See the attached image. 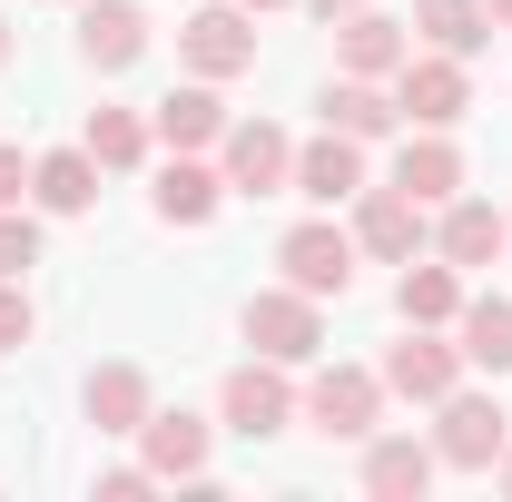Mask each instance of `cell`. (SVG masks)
I'll use <instances>...</instances> for the list:
<instances>
[{"label":"cell","mask_w":512,"mask_h":502,"mask_svg":"<svg viewBox=\"0 0 512 502\" xmlns=\"http://www.w3.org/2000/svg\"><path fill=\"white\" fill-rule=\"evenodd\" d=\"M247 10H286V0H247Z\"/></svg>","instance_id":"cell-35"},{"label":"cell","mask_w":512,"mask_h":502,"mask_svg":"<svg viewBox=\"0 0 512 502\" xmlns=\"http://www.w3.org/2000/svg\"><path fill=\"white\" fill-rule=\"evenodd\" d=\"M178 60H188V79H247L256 69V10L247 0L188 10V20H178Z\"/></svg>","instance_id":"cell-5"},{"label":"cell","mask_w":512,"mask_h":502,"mask_svg":"<svg viewBox=\"0 0 512 502\" xmlns=\"http://www.w3.org/2000/svg\"><path fill=\"white\" fill-rule=\"evenodd\" d=\"M394 109L414 128H453L463 109H473V69L453 60V50H414V60L394 69Z\"/></svg>","instance_id":"cell-9"},{"label":"cell","mask_w":512,"mask_h":502,"mask_svg":"<svg viewBox=\"0 0 512 502\" xmlns=\"http://www.w3.org/2000/svg\"><path fill=\"white\" fill-rule=\"evenodd\" d=\"M79 404H89V424H99V434H128V443H138V424L158 414V384H148V365H128V355H109V365H89V384H79Z\"/></svg>","instance_id":"cell-15"},{"label":"cell","mask_w":512,"mask_h":502,"mask_svg":"<svg viewBox=\"0 0 512 502\" xmlns=\"http://www.w3.org/2000/svg\"><path fill=\"white\" fill-rule=\"evenodd\" d=\"M0 207H30V158L0 138Z\"/></svg>","instance_id":"cell-30"},{"label":"cell","mask_w":512,"mask_h":502,"mask_svg":"<svg viewBox=\"0 0 512 502\" xmlns=\"http://www.w3.org/2000/svg\"><path fill=\"white\" fill-rule=\"evenodd\" d=\"M217 168H227V197H276L286 178H296V138H286L276 119H227Z\"/></svg>","instance_id":"cell-8"},{"label":"cell","mask_w":512,"mask_h":502,"mask_svg":"<svg viewBox=\"0 0 512 502\" xmlns=\"http://www.w3.org/2000/svg\"><path fill=\"white\" fill-rule=\"evenodd\" d=\"M296 365H276V355H247L237 375H227V394H217V424L237 443H276L286 424H296Z\"/></svg>","instance_id":"cell-4"},{"label":"cell","mask_w":512,"mask_h":502,"mask_svg":"<svg viewBox=\"0 0 512 502\" xmlns=\"http://www.w3.org/2000/svg\"><path fill=\"white\" fill-rule=\"evenodd\" d=\"M99 493H109V502H138V493H158V473H148V463H109Z\"/></svg>","instance_id":"cell-29"},{"label":"cell","mask_w":512,"mask_h":502,"mask_svg":"<svg viewBox=\"0 0 512 502\" xmlns=\"http://www.w3.org/2000/svg\"><path fill=\"white\" fill-rule=\"evenodd\" d=\"M30 335H40V306H30V286H20V276H0V355H20Z\"/></svg>","instance_id":"cell-28"},{"label":"cell","mask_w":512,"mask_h":502,"mask_svg":"<svg viewBox=\"0 0 512 502\" xmlns=\"http://www.w3.org/2000/svg\"><path fill=\"white\" fill-rule=\"evenodd\" d=\"M414 40H424V50H453V60H473V50L493 40V10H483V0H414Z\"/></svg>","instance_id":"cell-26"},{"label":"cell","mask_w":512,"mask_h":502,"mask_svg":"<svg viewBox=\"0 0 512 502\" xmlns=\"http://www.w3.org/2000/svg\"><path fill=\"white\" fill-rule=\"evenodd\" d=\"M237 325H247L256 355H276V365H316L325 355V296H306V286H256Z\"/></svg>","instance_id":"cell-2"},{"label":"cell","mask_w":512,"mask_h":502,"mask_svg":"<svg viewBox=\"0 0 512 502\" xmlns=\"http://www.w3.org/2000/svg\"><path fill=\"white\" fill-rule=\"evenodd\" d=\"M404 60H414V30H404V20H384L375 0L335 20V69H345V79H394Z\"/></svg>","instance_id":"cell-14"},{"label":"cell","mask_w":512,"mask_h":502,"mask_svg":"<svg viewBox=\"0 0 512 502\" xmlns=\"http://www.w3.org/2000/svg\"><path fill=\"white\" fill-rule=\"evenodd\" d=\"M306 10H316L325 30H335V20H345V10H365V0H306Z\"/></svg>","instance_id":"cell-31"},{"label":"cell","mask_w":512,"mask_h":502,"mask_svg":"<svg viewBox=\"0 0 512 502\" xmlns=\"http://www.w3.org/2000/svg\"><path fill=\"white\" fill-rule=\"evenodd\" d=\"M148 207H158V227H207V217L227 207V168H207V158H178V148H168V168H158Z\"/></svg>","instance_id":"cell-18"},{"label":"cell","mask_w":512,"mask_h":502,"mask_svg":"<svg viewBox=\"0 0 512 502\" xmlns=\"http://www.w3.org/2000/svg\"><path fill=\"white\" fill-rule=\"evenodd\" d=\"M424 217H434V207H414L394 178H384V188H355V256H375V266H404V256H424V237H434Z\"/></svg>","instance_id":"cell-10"},{"label":"cell","mask_w":512,"mask_h":502,"mask_svg":"<svg viewBox=\"0 0 512 502\" xmlns=\"http://www.w3.org/2000/svg\"><path fill=\"white\" fill-rule=\"evenodd\" d=\"M434 473H444V453H434L424 434H384V424L365 434V493L375 502H424Z\"/></svg>","instance_id":"cell-12"},{"label":"cell","mask_w":512,"mask_h":502,"mask_svg":"<svg viewBox=\"0 0 512 502\" xmlns=\"http://www.w3.org/2000/svg\"><path fill=\"white\" fill-rule=\"evenodd\" d=\"M207 453H217V434H207V424H197L188 404H178V414H168V404H158V414H148V424H138V463H148V473H158V483H207Z\"/></svg>","instance_id":"cell-16"},{"label":"cell","mask_w":512,"mask_h":502,"mask_svg":"<svg viewBox=\"0 0 512 502\" xmlns=\"http://www.w3.org/2000/svg\"><path fill=\"white\" fill-rule=\"evenodd\" d=\"M276 266H286V286H306V296H345V286H355V227H335V207H325V217H306V227L276 237Z\"/></svg>","instance_id":"cell-7"},{"label":"cell","mask_w":512,"mask_h":502,"mask_svg":"<svg viewBox=\"0 0 512 502\" xmlns=\"http://www.w3.org/2000/svg\"><path fill=\"white\" fill-rule=\"evenodd\" d=\"M30 207H40V217H89V207H99V158H89V148L30 158Z\"/></svg>","instance_id":"cell-23"},{"label":"cell","mask_w":512,"mask_h":502,"mask_svg":"<svg viewBox=\"0 0 512 502\" xmlns=\"http://www.w3.org/2000/svg\"><path fill=\"white\" fill-rule=\"evenodd\" d=\"M296 414H306L325 443H365L384 424V375L375 365H316L306 394H296Z\"/></svg>","instance_id":"cell-1"},{"label":"cell","mask_w":512,"mask_h":502,"mask_svg":"<svg viewBox=\"0 0 512 502\" xmlns=\"http://www.w3.org/2000/svg\"><path fill=\"white\" fill-rule=\"evenodd\" d=\"M463 296H473V286H463L453 256H404V276H394V315H404V325H444L453 335Z\"/></svg>","instance_id":"cell-19"},{"label":"cell","mask_w":512,"mask_h":502,"mask_svg":"<svg viewBox=\"0 0 512 502\" xmlns=\"http://www.w3.org/2000/svg\"><path fill=\"white\" fill-rule=\"evenodd\" d=\"M79 60L99 69V79L138 69L148 60V10L138 0H79Z\"/></svg>","instance_id":"cell-13"},{"label":"cell","mask_w":512,"mask_h":502,"mask_svg":"<svg viewBox=\"0 0 512 502\" xmlns=\"http://www.w3.org/2000/svg\"><path fill=\"white\" fill-rule=\"evenodd\" d=\"M148 128H158V148H178V158L217 148V138H227V109H217V79H188V89H168V99L148 109Z\"/></svg>","instance_id":"cell-22"},{"label":"cell","mask_w":512,"mask_h":502,"mask_svg":"<svg viewBox=\"0 0 512 502\" xmlns=\"http://www.w3.org/2000/svg\"><path fill=\"white\" fill-rule=\"evenodd\" d=\"M0 69H10V10H0Z\"/></svg>","instance_id":"cell-32"},{"label":"cell","mask_w":512,"mask_h":502,"mask_svg":"<svg viewBox=\"0 0 512 502\" xmlns=\"http://www.w3.org/2000/svg\"><path fill=\"white\" fill-rule=\"evenodd\" d=\"M375 375H384V394H404V404H444L473 365H463V345H444V325H404V345H384Z\"/></svg>","instance_id":"cell-6"},{"label":"cell","mask_w":512,"mask_h":502,"mask_svg":"<svg viewBox=\"0 0 512 502\" xmlns=\"http://www.w3.org/2000/svg\"><path fill=\"white\" fill-rule=\"evenodd\" d=\"M316 109H325V128H345V138H365V148L404 128V109H394V79H345V69H335Z\"/></svg>","instance_id":"cell-21"},{"label":"cell","mask_w":512,"mask_h":502,"mask_svg":"<svg viewBox=\"0 0 512 502\" xmlns=\"http://www.w3.org/2000/svg\"><path fill=\"white\" fill-rule=\"evenodd\" d=\"M503 247H512V217L493 207V197H444V217H434V256H453V266L473 276V266H493Z\"/></svg>","instance_id":"cell-17"},{"label":"cell","mask_w":512,"mask_h":502,"mask_svg":"<svg viewBox=\"0 0 512 502\" xmlns=\"http://www.w3.org/2000/svg\"><path fill=\"white\" fill-rule=\"evenodd\" d=\"M512 443V414L503 394H473V384H453L444 404H434V453H444V473H493Z\"/></svg>","instance_id":"cell-3"},{"label":"cell","mask_w":512,"mask_h":502,"mask_svg":"<svg viewBox=\"0 0 512 502\" xmlns=\"http://www.w3.org/2000/svg\"><path fill=\"white\" fill-rule=\"evenodd\" d=\"M483 10H493V20H503V30H512V0H483Z\"/></svg>","instance_id":"cell-33"},{"label":"cell","mask_w":512,"mask_h":502,"mask_svg":"<svg viewBox=\"0 0 512 502\" xmlns=\"http://www.w3.org/2000/svg\"><path fill=\"white\" fill-rule=\"evenodd\" d=\"M30 266H40V217L0 207V276H30Z\"/></svg>","instance_id":"cell-27"},{"label":"cell","mask_w":512,"mask_h":502,"mask_svg":"<svg viewBox=\"0 0 512 502\" xmlns=\"http://www.w3.org/2000/svg\"><path fill=\"white\" fill-rule=\"evenodd\" d=\"M79 148L99 158V178H128V168H148L158 128H148V109H89V128H79Z\"/></svg>","instance_id":"cell-24"},{"label":"cell","mask_w":512,"mask_h":502,"mask_svg":"<svg viewBox=\"0 0 512 502\" xmlns=\"http://www.w3.org/2000/svg\"><path fill=\"white\" fill-rule=\"evenodd\" d=\"M394 188L414 197V207H444V197H463V148H453L444 128H414V138L394 148Z\"/></svg>","instance_id":"cell-20"},{"label":"cell","mask_w":512,"mask_h":502,"mask_svg":"<svg viewBox=\"0 0 512 502\" xmlns=\"http://www.w3.org/2000/svg\"><path fill=\"white\" fill-rule=\"evenodd\" d=\"M286 188L306 197V207H355V188H365V138L316 128V138L296 148V178H286Z\"/></svg>","instance_id":"cell-11"},{"label":"cell","mask_w":512,"mask_h":502,"mask_svg":"<svg viewBox=\"0 0 512 502\" xmlns=\"http://www.w3.org/2000/svg\"><path fill=\"white\" fill-rule=\"evenodd\" d=\"M493 473H503V493H512V443H503V463H493Z\"/></svg>","instance_id":"cell-34"},{"label":"cell","mask_w":512,"mask_h":502,"mask_svg":"<svg viewBox=\"0 0 512 502\" xmlns=\"http://www.w3.org/2000/svg\"><path fill=\"white\" fill-rule=\"evenodd\" d=\"M453 345H463V365H473V375H512V296H463Z\"/></svg>","instance_id":"cell-25"}]
</instances>
